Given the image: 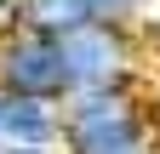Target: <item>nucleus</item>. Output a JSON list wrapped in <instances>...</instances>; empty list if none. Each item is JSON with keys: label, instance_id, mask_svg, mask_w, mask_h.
Returning <instances> with one entry per match:
<instances>
[{"label": "nucleus", "instance_id": "f257e3e1", "mask_svg": "<svg viewBox=\"0 0 160 154\" xmlns=\"http://www.w3.org/2000/svg\"><path fill=\"white\" fill-rule=\"evenodd\" d=\"M57 154H160V108L137 91H69Z\"/></svg>", "mask_w": 160, "mask_h": 154}, {"label": "nucleus", "instance_id": "f03ea898", "mask_svg": "<svg viewBox=\"0 0 160 154\" xmlns=\"http://www.w3.org/2000/svg\"><path fill=\"white\" fill-rule=\"evenodd\" d=\"M63 69L69 91H137L143 86V63H137V29H103L86 23L63 34Z\"/></svg>", "mask_w": 160, "mask_h": 154}, {"label": "nucleus", "instance_id": "7ed1b4c3", "mask_svg": "<svg viewBox=\"0 0 160 154\" xmlns=\"http://www.w3.org/2000/svg\"><path fill=\"white\" fill-rule=\"evenodd\" d=\"M0 91L12 97H40V103H63L69 97V69L63 46L52 34H34L23 23H0Z\"/></svg>", "mask_w": 160, "mask_h": 154}, {"label": "nucleus", "instance_id": "20e7f679", "mask_svg": "<svg viewBox=\"0 0 160 154\" xmlns=\"http://www.w3.org/2000/svg\"><path fill=\"white\" fill-rule=\"evenodd\" d=\"M57 114L63 103L0 91V148H57Z\"/></svg>", "mask_w": 160, "mask_h": 154}, {"label": "nucleus", "instance_id": "39448f33", "mask_svg": "<svg viewBox=\"0 0 160 154\" xmlns=\"http://www.w3.org/2000/svg\"><path fill=\"white\" fill-rule=\"evenodd\" d=\"M6 17L23 23V29H34V34L63 40V34H74V29L92 23V0H12Z\"/></svg>", "mask_w": 160, "mask_h": 154}, {"label": "nucleus", "instance_id": "423d86ee", "mask_svg": "<svg viewBox=\"0 0 160 154\" xmlns=\"http://www.w3.org/2000/svg\"><path fill=\"white\" fill-rule=\"evenodd\" d=\"M154 0H92V23L103 29H143Z\"/></svg>", "mask_w": 160, "mask_h": 154}, {"label": "nucleus", "instance_id": "0eeeda50", "mask_svg": "<svg viewBox=\"0 0 160 154\" xmlns=\"http://www.w3.org/2000/svg\"><path fill=\"white\" fill-rule=\"evenodd\" d=\"M0 154H57V148H0Z\"/></svg>", "mask_w": 160, "mask_h": 154}, {"label": "nucleus", "instance_id": "6e6552de", "mask_svg": "<svg viewBox=\"0 0 160 154\" xmlns=\"http://www.w3.org/2000/svg\"><path fill=\"white\" fill-rule=\"evenodd\" d=\"M0 6H6V0H0Z\"/></svg>", "mask_w": 160, "mask_h": 154}]
</instances>
